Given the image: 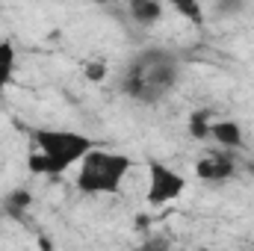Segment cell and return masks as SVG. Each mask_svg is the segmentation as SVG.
Segmentation results:
<instances>
[{
	"label": "cell",
	"instance_id": "11",
	"mask_svg": "<svg viewBox=\"0 0 254 251\" xmlns=\"http://www.w3.org/2000/svg\"><path fill=\"white\" fill-rule=\"evenodd\" d=\"M243 6H246V0H216V15H222V18H234V15L243 12Z\"/></svg>",
	"mask_w": 254,
	"mask_h": 251
},
{
	"label": "cell",
	"instance_id": "14",
	"mask_svg": "<svg viewBox=\"0 0 254 251\" xmlns=\"http://www.w3.org/2000/svg\"><path fill=\"white\" fill-rule=\"evenodd\" d=\"M3 216H6V213H3V210H0V222H3Z\"/></svg>",
	"mask_w": 254,
	"mask_h": 251
},
{
	"label": "cell",
	"instance_id": "9",
	"mask_svg": "<svg viewBox=\"0 0 254 251\" xmlns=\"http://www.w3.org/2000/svg\"><path fill=\"white\" fill-rule=\"evenodd\" d=\"M210 125H213V119H210V110H195L190 116V136L192 139H210Z\"/></svg>",
	"mask_w": 254,
	"mask_h": 251
},
{
	"label": "cell",
	"instance_id": "13",
	"mask_svg": "<svg viewBox=\"0 0 254 251\" xmlns=\"http://www.w3.org/2000/svg\"><path fill=\"white\" fill-rule=\"evenodd\" d=\"M12 71H15V68H9V65L0 63V92H3V89L12 83Z\"/></svg>",
	"mask_w": 254,
	"mask_h": 251
},
{
	"label": "cell",
	"instance_id": "5",
	"mask_svg": "<svg viewBox=\"0 0 254 251\" xmlns=\"http://www.w3.org/2000/svg\"><path fill=\"white\" fill-rule=\"evenodd\" d=\"M237 175V160L231 154H204L195 163V178L204 184H228Z\"/></svg>",
	"mask_w": 254,
	"mask_h": 251
},
{
	"label": "cell",
	"instance_id": "12",
	"mask_svg": "<svg viewBox=\"0 0 254 251\" xmlns=\"http://www.w3.org/2000/svg\"><path fill=\"white\" fill-rule=\"evenodd\" d=\"M83 74H86L92 83H101V80L107 77V63H98V60H95V63H86Z\"/></svg>",
	"mask_w": 254,
	"mask_h": 251
},
{
	"label": "cell",
	"instance_id": "6",
	"mask_svg": "<svg viewBox=\"0 0 254 251\" xmlns=\"http://www.w3.org/2000/svg\"><path fill=\"white\" fill-rule=\"evenodd\" d=\"M127 15L136 27H157L166 15V0H127Z\"/></svg>",
	"mask_w": 254,
	"mask_h": 251
},
{
	"label": "cell",
	"instance_id": "1",
	"mask_svg": "<svg viewBox=\"0 0 254 251\" xmlns=\"http://www.w3.org/2000/svg\"><path fill=\"white\" fill-rule=\"evenodd\" d=\"M181 71H184V63L172 48H163V45L142 48L122 68L119 92L125 98H130L133 104H142V107L163 104L178 89Z\"/></svg>",
	"mask_w": 254,
	"mask_h": 251
},
{
	"label": "cell",
	"instance_id": "4",
	"mask_svg": "<svg viewBox=\"0 0 254 251\" xmlns=\"http://www.w3.org/2000/svg\"><path fill=\"white\" fill-rule=\"evenodd\" d=\"M187 192V178L160 163V160H148V192H145V204L151 207H166L172 201H178Z\"/></svg>",
	"mask_w": 254,
	"mask_h": 251
},
{
	"label": "cell",
	"instance_id": "2",
	"mask_svg": "<svg viewBox=\"0 0 254 251\" xmlns=\"http://www.w3.org/2000/svg\"><path fill=\"white\" fill-rule=\"evenodd\" d=\"M33 145H36V154L27 157V169L42 178H60L68 169H74L98 142L89 139L86 133L39 127L33 130Z\"/></svg>",
	"mask_w": 254,
	"mask_h": 251
},
{
	"label": "cell",
	"instance_id": "7",
	"mask_svg": "<svg viewBox=\"0 0 254 251\" xmlns=\"http://www.w3.org/2000/svg\"><path fill=\"white\" fill-rule=\"evenodd\" d=\"M210 139H213L216 145H222L225 151H237V148H243L246 133H243L240 122H234V119H213V125H210Z\"/></svg>",
	"mask_w": 254,
	"mask_h": 251
},
{
	"label": "cell",
	"instance_id": "8",
	"mask_svg": "<svg viewBox=\"0 0 254 251\" xmlns=\"http://www.w3.org/2000/svg\"><path fill=\"white\" fill-rule=\"evenodd\" d=\"M30 207H33V192H30L27 187L9 189L6 198H3V213L12 216V219H24Z\"/></svg>",
	"mask_w": 254,
	"mask_h": 251
},
{
	"label": "cell",
	"instance_id": "10",
	"mask_svg": "<svg viewBox=\"0 0 254 251\" xmlns=\"http://www.w3.org/2000/svg\"><path fill=\"white\" fill-rule=\"evenodd\" d=\"M178 15H184L187 21L192 24H201L204 21V15H201V0H166Z\"/></svg>",
	"mask_w": 254,
	"mask_h": 251
},
{
	"label": "cell",
	"instance_id": "3",
	"mask_svg": "<svg viewBox=\"0 0 254 251\" xmlns=\"http://www.w3.org/2000/svg\"><path fill=\"white\" fill-rule=\"evenodd\" d=\"M130 169H133V160L127 154H119V151L95 145L77 163L74 187L80 189L83 195H116V192H122Z\"/></svg>",
	"mask_w": 254,
	"mask_h": 251
}]
</instances>
